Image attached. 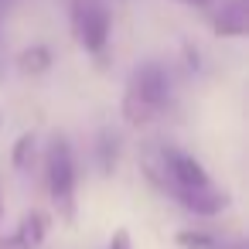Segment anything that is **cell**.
Returning <instances> with one entry per match:
<instances>
[{"label": "cell", "mask_w": 249, "mask_h": 249, "mask_svg": "<svg viewBox=\"0 0 249 249\" xmlns=\"http://www.w3.org/2000/svg\"><path fill=\"white\" fill-rule=\"evenodd\" d=\"M96 164L103 174H113L116 164H120V133L113 130H99V140H96Z\"/></svg>", "instance_id": "obj_7"}, {"label": "cell", "mask_w": 249, "mask_h": 249, "mask_svg": "<svg viewBox=\"0 0 249 249\" xmlns=\"http://www.w3.org/2000/svg\"><path fill=\"white\" fill-rule=\"evenodd\" d=\"M48 229H52V215L41 208H31V212H24L21 225L11 235H0V249H38L45 242Z\"/></svg>", "instance_id": "obj_4"}, {"label": "cell", "mask_w": 249, "mask_h": 249, "mask_svg": "<svg viewBox=\"0 0 249 249\" xmlns=\"http://www.w3.org/2000/svg\"><path fill=\"white\" fill-rule=\"evenodd\" d=\"M215 35L218 38H242L249 31V11H246V0H229V4L215 14Z\"/></svg>", "instance_id": "obj_6"}, {"label": "cell", "mask_w": 249, "mask_h": 249, "mask_svg": "<svg viewBox=\"0 0 249 249\" xmlns=\"http://www.w3.org/2000/svg\"><path fill=\"white\" fill-rule=\"evenodd\" d=\"M109 28H113V14L106 0H72V31L86 52L99 55L109 41Z\"/></svg>", "instance_id": "obj_3"}, {"label": "cell", "mask_w": 249, "mask_h": 249, "mask_svg": "<svg viewBox=\"0 0 249 249\" xmlns=\"http://www.w3.org/2000/svg\"><path fill=\"white\" fill-rule=\"evenodd\" d=\"M52 48L48 45H31V48H24L21 55H18V69L24 72V75H45L48 69H52Z\"/></svg>", "instance_id": "obj_8"}, {"label": "cell", "mask_w": 249, "mask_h": 249, "mask_svg": "<svg viewBox=\"0 0 249 249\" xmlns=\"http://www.w3.org/2000/svg\"><path fill=\"white\" fill-rule=\"evenodd\" d=\"M174 201H178L181 208H188V212L201 215V218H212V215L225 212L232 198H229V191H225V188H218V184L212 181V184H205V188H188V191H178V195H174Z\"/></svg>", "instance_id": "obj_5"}, {"label": "cell", "mask_w": 249, "mask_h": 249, "mask_svg": "<svg viewBox=\"0 0 249 249\" xmlns=\"http://www.w3.org/2000/svg\"><path fill=\"white\" fill-rule=\"evenodd\" d=\"M178 246H184V249H222L218 235L201 232V229H184V232H178Z\"/></svg>", "instance_id": "obj_9"}, {"label": "cell", "mask_w": 249, "mask_h": 249, "mask_svg": "<svg viewBox=\"0 0 249 249\" xmlns=\"http://www.w3.org/2000/svg\"><path fill=\"white\" fill-rule=\"evenodd\" d=\"M106 249H133V242H130V232H126V229H116Z\"/></svg>", "instance_id": "obj_11"}, {"label": "cell", "mask_w": 249, "mask_h": 249, "mask_svg": "<svg viewBox=\"0 0 249 249\" xmlns=\"http://www.w3.org/2000/svg\"><path fill=\"white\" fill-rule=\"evenodd\" d=\"M167 106H171V75L157 62H143L140 69H133L123 92V120L130 126H147Z\"/></svg>", "instance_id": "obj_1"}, {"label": "cell", "mask_w": 249, "mask_h": 249, "mask_svg": "<svg viewBox=\"0 0 249 249\" xmlns=\"http://www.w3.org/2000/svg\"><path fill=\"white\" fill-rule=\"evenodd\" d=\"M11 160H14V167H21V171H24V167L35 160V133H21V137H18Z\"/></svg>", "instance_id": "obj_10"}, {"label": "cell", "mask_w": 249, "mask_h": 249, "mask_svg": "<svg viewBox=\"0 0 249 249\" xmlns=\"http://www.w3.org/2000/svg\"><path fill=\"white\" fill-rule=\"evenodd\" d=\"M178 4L195 7V11H212V4H215V0H178Z\"/></svg>", "instance_id": "obj_12"}, {"label": "cell", "mask_w": 249, "mask_h": 249, "mask_svg": "<svg viewBox=\"0 0 249 249\" xmlns=\"http://www.w3.org/2000/svg\"><path fill=\"white\" fill-rule=\"evenodd\" d=\"M45 181H48V195L58 208V215L65 222L75 218V184H79V171H75V154L65 133H55L48 140L45 150Z\"/></svg>", "instance_id": "obj_2"}, {"label": "cell", "mask_w": 249, "mask_h": 249, "mask_svg": "<svg viewBox=\"0 0 249 249\" xmlns=\"http://www.w3.org/2000/svg\"><path fill=\"white\" fill-rule=\"evenodd\" d=\"M14 4H18V0H0V31H4V21H7V14L14 11Z\"/></svg>", "instance_id": "obj_13"}, {"label": "cell", "mask_w": 249, "mask_h": 249, "mask_svg": "<svg viewBox=\"0 0 249 249\" xmlns=\"http://www.w3.org/2000/svg\"><path fill=\"white\" fill-rule=\"evenodd\" d=\"M0 218H4V188H0Z\"/></svg>", "instance_id": "obj_14"}]
</instances>
